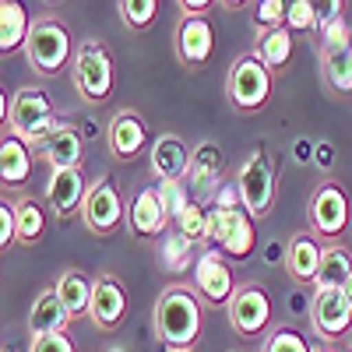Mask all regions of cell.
<instances>
[{"mask_svg": "<svg viewBox=\"0 0 352 352\" xmlns=\"http://www.w3.org/2000/svg\"><path fill=\"white\" fill-rule=\"evenodd\" d=\"M314 352H335L331 345H314Z\"/></svg>", "mask_w": 352, "mask_h": 352, "instance_id": "b9f144b4", "label": "cell"}, {"mask_svg": "<svg viewBox=\"0 0 352 352\" xmlns=\"http://www.w3.org/2000/svg\"><path fill=\"white\" fill-rule=\"evenodd\" d=\"M109 352H124V349H109Z\"/></svg>", "mask_w": 352, "mask_h": 352, "instance_id": "7bdbcfd3", "label": "cell"}, {"mask_svg": "<svg viewBox=\"0 0 352 352\" xmlns=\"http://www.w3.org/2000/svg\"><path fill=\"white\" fill-rule=\"evenodd\" d=\"M53 289H56V296H60V303L67 307L71 320L81 317V314H88V307H92V282H88L81 272H74V268L56 278Z\"/></svg>", "mask_w": 352, "mask_h": 352, "instance_id": "603a6c76", "label": "cell"}, {"mask_svg": "<svg viewBox=\"0 0 352 352\" xmlns=\"http://www.w3.org/2000/svg\"><path fill=\"white\" fill-rule=\"evenodd\" d=\"M28 32H32V25H28L25 8L14 4V0H4L0 4V50L14 53L18 46L28 43Z\"/></svg>", "mask_w": 352, "mask_h": 352, "instance_id": "cb8c5ba5", "label": "cell"}, {"mask_svg": "<svg viewBox=\"0 0 352 352\" xmlns=\"http://www.w3.org/2000/svg\"><path fill=\"white\" fill-rule=\"evenodd\" d=\"M180 352H190V349H180Z\"/></svg>", "mask_w": 352, "mask_h": 352, "instance_id": "ee69618b", "label": "cell"}, {"mask_svg": "<svg viewBox=\"0 0 352 352\" xmlns=\"http://www.w3.org/2000/svg\"><path fill=\"white\" fill-rule=\"evenodd\" d=\"M159 197H162V204H166V215H169V222H176L184 212H187V187H184V180H166V184H159Z\"/></svg>", "mask_w": 352, "mask_h": 352, "instance_id": "d6a6232c", "label": "cell"}, {"mask_svg": "<svg viewBox=\"0 0 352 352\" xmlns=\"http://www.w3.org/2000/svg\"><path fill=\"white\" fill-rule=\"evenodd\" d=\"M11 208H14V226H18V243H25V247L39 243L43 226H46L43 208H39L32 197H18V201H11Z\"/></svg>", "mask_w": 352, "mask_h": 352, "instance_id": "83f0119b", "label": "cell"}, {"mask_svg": "<svg viewBox=\"0 0 352 352\" xmlns=\"http://www.w3.org/2000/svg\"><path fill=\"white\" fill-rule=\"evenodd\" d=\"M219 173H222V148L215 141H201L197 152L190 155V176H194V187L197 190H208L219 184Z\"/></svg>", "mask_w": 352, "mask_h": 352, "instance_id": "484cf974", "label": "cell"}, {"mask_svg": "<svg viewBox=\"0 0 352 352\" xmlns=\"http://www.w3.org/2000/svg\"><path fill=\"white\" fill-rule=\"evenodd\" d=\"M208 240L232 257H247L254 250V226L243 208H212L208 212Z\"/></svg>", "mask_w": 352, "mask_h": 352, "instance_id": "9c48e42d", "label": "cell"}, {"mask_svg": "<svg viewBox=\"0 0 352 352\" xmlns=\"http://www.w3.org/2000/svg\"><path fill=\"white\" fill-rule=\"evenodd\" d=\"M307 215H310V229L317 232V236H338V232L349 226V197H345V190L335 180H324L314 190Z\"/></svg>", "mask_w": 352, "mask_h": 352, "instance_id": "30bf717a", "label": "cell"}, {"mask_svg": "<svg viewBox=\"0 0 352 352\" xmlns=\"http://www.w3.org/2000/svg\"><path fill=\"white\" fill-rule=\"evenodd\" d=\"M152 173L159 176V184L166 180H180V176L190 173V148L184 144L180 134H159L155 144H152Z\"/></svg>", "mask_w": 352, "mask_h": 352, "instance_id": "2e32d148", "label": "cell"}, {"mask_svg": "<svg viewBox=\"0 0 352 352\" xmlns=\"http://www.w3.org/2000/svg\"><path fill=\"white\" fill-rule=\"evenodd\" d=\"M349 352H352V345H349Z\"/></svg>", "mask_w": 352, "mask_h": 352, "instance_id": "f6af8a7d", "label": "cell"}, {"mask_svg": "<svg viewBox=\"0 0 352 352\" xmlns=\"http://www.w3.org/2000/svg\"><path fill=\"white\" fill-rule=\"evenodd\" d=\"M307 148H310V144H307V141H300V144H296V159H307V155H310Z\"/></svg>", "mask_w": 352, "mask_h": 352, "instance_id": "ab89813d", "label": "cell"}, {"mask_svg": "<svg viewBox=\"0 0 352 352\" xmlns=\"http://www.w3.org/2000/svg\"><path fill=\"white\" fill-rule=\"evenodd\" d=\"M176 229H180L190 243H204L208 240V212H204L201 204H187V212L176 219Z\"/></svg>", "mask_w": 352, "mask_h": 352, "instance_id": "f546056e", "label": "cell"}, {"mask_svg": "<svg viewBox=\"0 0 352 352\" xmlns=\"http://www.w3.org/2000/svg\"><path fill=\"white\" fill-rule=\"evenodd\" d=\"M314 25H317V4H310V0L289 4V11H285V28L289 32H303V28H314Z\"/></svg>", "mask_w": 352, "mask_h": 352, "instance_id": "e575fe53", "label": "cell"}, {"mask_svg": "<svg viewBox=\"0 0 352 352\" xmlns=\"http://www.w3.org/2000/svg\"><path fill=\"white\" fill-rule=\"evenodd\" d=\"M159 14V4L155 0H124L120 4V18L127 28H148Z\"/></svg>", "mask_w": 352, "mask_h": 352, "instance_id": "4dcf8cb0", "label": "cell"}, {"mask_svg": "<svg viewBox=\"0 0 352 352\" xmlns=\"http://www.w3.org/2000/svg\"><path fill=\"white\" fill-rule=\"evenodd\" d=\"M85 194H88V187H85L81 169H53L50 173V180H46V204L60 219L81 212Z\"/></svg>", "mask_w": 352, "mask_h": 352, "instance_id": "5bb4252c", "label": "cell"}, {"mask_svg": "<svg viewBox=\"0 0 352 352\" xmlns=\"http://www.w3.org/2000/svg\"><path fill=\"white\" fill-rule=\"evenodd\" d=\"M28 173H32V148L18 134H4V141H0V176H4V184L18 187L28 180Z\"/></svg>", "mask_w": 352, "mask_h": 352, "instance_id": "44dd1931", "label": "cell"}, {"mask_svg": "<svg viewBox=\"0 0 352 352\" xmlns=\"http://www.w3.org/2000/svg\"><path fill=\"white\" fill-rule=\"evenodd\" d=\"M285 11H289V4H282V0H264V4L257 8V25L264 28V32H272V28H282Z\"/></svg>", "mask_w": 352, "mask_h": 352, "instance_id": "d590c367", "label": "cell"}, {"mask_svg": "<svg viewBox=\"0 0 352 352\" xmlns=\"http://www.w3.org/2000/svg\"><path fill=\"white\" fill-rule=\"evenodd\" d=\"M25 56H28V67L36 74H56L67 56H71V32L64 21L56 18H39L28 32V43H25Z\"/></svg>", "mask_w": 352, "mask_h": 352, "instance_id": "3957f363", "label": "cell"}, {"mask_svg": "<svg viewBox=\"0 0 352 352\" xmlns=\"http://www.w3.org/2000/svg\"><path fill=\"white\" fill-rule=\"evenodd\" d=\"M352 275V254L345 247H324V257H320V268H317V292L320 289H345Z\"/></svg>", "mask_w": 352, "mask_h": 352, "instance_id": "d4e9b609", "label": "cell"}, {"mask_svg": "<svg viewBox=\"0 0 352 352\" xmlns=\"http://www.w3.org/2000/svg\"><path fill=\"white\" fill-rule=\"evenodd\" d=\"M88 314H92V324L102 328V331H113V328L124 324V317H127V292H124V285L116 282L109 272H102L92 282V307H88Z\"/></svg>", "mask_w": 352, "mask_h": 352, "instance_id": "4fadbf2b", "label": "cell"}, {"mask_svg": "<svg viewBox=\"0 0 352 352\" xmlns=\"http://www.w3.org/2000/svg\"><path fill=\"white\" fill-rule=\"evenodd\" d=\"M8 127L11 134H18L25 144H43L60 131V116L53 113L50 99L43 88H18L11 106H8Z\"/></svg>", "mask_w": 352, "mask_h": 352, "instance_id": "7a4b0ae2", "label": "cell"}, {"mask_svg": "<svg viewBox=\"0 0 352 352\" xmlns=\"http://www.w3.org/2000/svg\"><path fill=\"white\" fill-rule=\"evenodd\" d=\"M194 289H197V296L208 303V307H229L236 285H232L229 264L215 250H204L197 257V264H194Z\"/></svg>", "mask_w": 352, "mask_h": 352, "instance_id": "7c38bea8", "label": "cell"}, {"mask_svg": "<svg viewBox=\"0 0 352 352\" xmlns=\"http://www.w3.org/2000/svg\"><path fill=\"white\" fill-rule=\"evenodd\" d=\"M127 226L134 236H155L169 226V215H166V204L159 197V187H144L138 190L134 204L127 208Z\"/></svg>", "mask_w": 352, "mask_h": 352, "instance_id": "d6986e66", "label": "cell"}, {"mask_svg": "<svg viewBox=\"0 0 352 352\" xmlns=\"http://www.w3.org/2000/svg\"><path fill=\"white\" fill-rule=\"evenodd\" d=\"M144 141H148V134H144V124L134 109H120L106 127V144L116 159H134L144 148Z\"/></svg>", "mask_w": 352, "mask_h": 352, "instance_id": "e0dca14e", "label": "cell"}, {"mask_svg": "<svg viewBox=\"0 0 352 352\" xmlns=\"http://www.w3.org/2000/svg\"><path fill=\"white\" fill-rule=\"evenodd\" d=\"M254 53L261 56V64L268 67V71H282V67L289 64V56H292V36H289V28L282 25V28L264 32Z\"/></svg>", "mask_w": 352, "mask_h": 352, "instance_id": "4316f807", "label": "cell"}, {"mask_svg": "<svg viewBox=\"0 0 352 352\" xmlns=\"http://www.w3.org/2000/svg\"><path fill=\"white\" fill-rule=\"evenodd\" d=\"M18 240V226H14V208L4 201L0 204V247H8Z\"/></svg>", "mask_w": 352, "mask_h": 352, "instance_id": "74e56055", "label": "cell"}, {"mask_svg": "<svg viewBox=\"0 0 352 352\" xmlns=\"http://www.w3.org/2000/svg\"><path fill=\"white\" fill-rule=\"evenodd\" d=\"M190 247H194V243H190V240L184 236L180 229H176L173 236H169V240L162 243V257H166V268H169V272H184L187 264H190Z\"/></svg>", "mask_w": 352, "mask_h": 352, "instance_id": "1f68e13d", "label": "cell"}, {"mask_svg": "<svg viewBox=\"0 0 352 352\" xmlns=\"http://www.w3.org/2000/svg\"><path fill=\"white\" fill-rule=\"evenodd\" d=\"M215 50V32L208 18H184L180 28H176V56L187 67H201Z\"/></svg>", "mask_w": 352, "mask_h": 352, "instance_id": "9a60e30c", "label": "cell"}, {"mask_svg": "<svg viewBox=\"0 0 352 352\" xmlns=\"http://www.w3.org/2000/svg\"><path fill=\"white\" fill-rule=\"evenodd\" d=\"M124 201L116 194V187L109 184V176H99L88 187L85 201H81V222L85 229H92L96 236H109V232L124 222Z\"/></svg>", "mask_w": 352, "mask_h": 352, "instance_id": "52a82bcc", "label": "cell"}, {"mask_svg": "<svg viewBox=\"0 0 352 352\" xmlns=\"http://www.w3.org/2000/svg\"><path fill=\"white\" fill-rule=\"evenodd\" d=\"M320 257H324V247H320L310 232H296L285 247V268L296 282H314L317 268H320Z\"/></svg>", "mask_w": 352, "mask_h": 352, "instance_id": "ffe728a7", "label": "cell"}, {"mask_svg": "<svg viewBox=\"0 0 352 352\" xmlns=\"http://www.w3.org/2000/svg\"><path fill=\"white\" fill-rule=\"evenodd\" d=\"M67 324H71V314L67 307L60 303L56 289H43L36 303H32V314H28V331L32 338H46V335H67Z\"/></svg>", "mask_w": 352, "mask_h": 352, "instance_id": "ac0fdd59", "label": "cell"}, {"mask_svg": "<svg viewBox=\"0 0 352 352\" xmlns=\"http://www.w3.org/2000/svg\"><path fill=\"white\" fill-rule=\"evenodd\" d=\"M208 0H184L180 4V11H184V18H208Z\"/></svg>", "mask_w": 352, "mask_h": 352, "instance_id": "f35d334b", "label": "cell"}, {"mask_svg": "<svg viewBox=\"0 0 352 352\" xmlns=\"http://www.w3.org/2000/svg\"><path fill=\"white\" fill-rule=\"evenodd\" d=\"M201 296L190 285H169L155 303V338L169 349L180 352L190 349L201 335Z\"/></svg>", "mask_w": 352, "mask_h": 352, "instance_id": "6da1fadb", "label": "cell"}, {"mask_svg": "<svg viewBox=\"0 0 352 352\" xmlns=\"http://www.w3.org/2000/svg\"><path fill=\"white\" fill-rule=\"evenodd\" d=\"M264 352H314V345H307L303 335H296L292 328H278L268 335V342H264Z\"/></svg>", "mask_w": 352, "mask_h": 352, "instance_id": "836d02e7", "label": "cell"}, {"mask_svg": "<svg viewBox=\"0 0 352 352\" xmlns=\"http://www.w3.org/2000/svg\"><path fill=\"white\" fill-rule=\"evenodd\" d=\"M74 88L88 102H106L113 92V60L102 43L88 39L74 53Z\"/></svg>", "mask_w": 352, "mask_h": 352, "instance_id": "5b68a950", "label": "cell"}, {"mask_svg": "<svg viewBox=\"0 0 352 352\" xmlns=\"http://www.w3.org/2000/svg\"><path fill=\"white\" fill-rule=\"evenodd\" d=\"M342 292H345V300H349V307H352V275H349V282H345V289H342Z\"/></svg>", "mask_w": 352, "mask_h": 352, "instance_id": "60d3db41", "label": "cell"}, {"mask_svg": "<svg viewBox=\"0 0 352 352\" xmlns=\"http://www.w3.org/2000/svg\"><path fill=\"white\" fill-rule=\"evenodd\" d=\"M43 159L50 162V169H78L81 166V155H85V148H81V134L71 127V124H64L60 131H56L46 144H43Z\"/></svg>", "mask_w": 352, "mask_h": 352, "instance_id": "7402d4cb", "label": "cell"}, {"mask_svg": "<svg viewBox=\"0 0 352 352\" xmlns=\"http://www.w3.org/2000/svg\"><path fill=\"white\" fill-rule=\"evenodd\" d=\"M320 67L335 92H352V46L320 50Z\"/></svg>", "mask_w": 352, "mask_h": 352, "instance_id": "f1b7e54d", "label": "cell"}, {"mask_svg": "<svg viewBox=\"0 0 352 352\" xmlns=\"http://www.w3.org/2000/svg\"><path fill=\"white\" fill-rule=\"evenodd\" d=\"M28 352H74V342L67 335H46V338H32Z\"/></svg>", "mask_w": 352, "mask_h": 352, "instance_id": "8d00e7d4", "label": "cell"}, {"mask_svg": "<svg viewBox=\"0 0 352 352\" xmlns=\"http://www.w3.org/2000/svg\"><path fill=\"white\" fill-rule=\"evenodd\" d=\"M226 96L236 109H261L272 96V71L261 64L257 53H243L232 60L229 78H226Z\"/></svg>", "mask_w": 352, "mask_h": 352, "instance_id": "277c9868", "label": "cell"}, {"mask_svg": "<svg viewBox=\"0 0 352 352\" xmlns=\"http://www.w3.org/2000/svg\"><path fill=\"white\" fill-rule=\"evenodd\" d=\"M310 324H314V331L324 342L345 338V331L352 328V307H349L342 289H320V292H314Z\"/></svg>", "mask_w": 352, "mask_h": 352, "instance_id": "8fae6325", "label": "cell"}, {"mask_svg": "<svg viewBox=\"0 0 352 352\" xmlns=\"http://www.w3.org/2000/svg\"><path fill=\"white\" fill-rule=\"evenodd\" d=\"M226 314H229L232 331L243 335V338H254V335H261L264 328H268V320H272V300H268V292H264L261 285L247 282V285H236V292H232Z\"/></svg>", "mask_w": 352, "mask_h": 352, "instance_id": "ba28073f", "label": "cell"}, {"mask_svg": "<svg viewBox=\"0 0 352 352\" xmlns=\"http://www.w3.org/2000/svg\"><path fill=\"white\" fill-rule=\"evenodd\" d=\"M236 194L243 212L254 219H264L275 204V169L264 159V152H254L243 159L240 173H236Z\"/></svg>", "mask_w": 352, "mask_h": 352, "instance_id": "8992f818", "label": "cell"}]
</instances>
